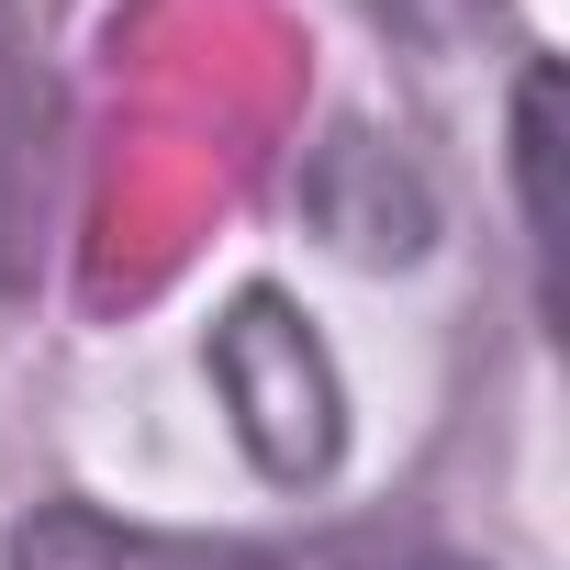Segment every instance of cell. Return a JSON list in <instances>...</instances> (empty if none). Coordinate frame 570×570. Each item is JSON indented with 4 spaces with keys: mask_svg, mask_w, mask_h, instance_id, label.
Listing matches in <instances>:
<instances>
[{
    "mask_svg": "<svg viewBox=\"0 0 570 570\" xmlns=\"http://www.w3.org/2000/svg\"><path fill=\"white\" fill-rule=\"evenodd\" d=\"M213 392L235 414V448L257 459V481L314 492L347 459V381L325 358V336L279 303V292H235L213 325Z\"/></svg>",
    "mask_w": 570,
    "mask_h": 570,
    "instance_id": "obj_1",
    "label": "cell"
},
{
    "mask_svg": "<svg viewBox=\"0 0 570 570\" xmlns=\"http://www.w3.org/2000/svg\"><path fill=\"white\" fill-rule=\"evenodd\" d=\"M425 548L392 525H325V537H168L124 525L101 503H35L12 537V570H414Z\"/></svg>",
    "mask_w": 570,
    "mask_h": 570,
    "instance_id": "obj_2",
    "label": "cell"
},
{
    "mask_svg": "<svg viewBox=\"0 0 570 570\" xmlns=\"http://www.w3.org/2000/svg\"><path fill=\"white\" fill-rule=\"evenodd\" d=\"M314 224H325L347 257H425L436 190H425V168L392 157L381 135H336L325 168H314Z\"/></svg>",
    "mask_w": 570,
    "mask_h": 570,
    "instance_id": "obj_3",
    "label": "cell"
},
{
    "mask_svg": "<svg viewBox=\"0 0 570 570\" xmlns=\"http://www.w3.org/2000/svg\"><path fill=\"white\" fill-rule=\"evenodd\" d=\"M548 101H559V68L537 57L525 90H514V202H525V257H537V303L559 314V268H548Z\"/></svg>",
    "mask_w": 570,
    "mask_h": 570,
    "instance_id": "obj_4",
    "label": "cell"
},
{
    "mask_svg": "<svg viewBox=\"0 0 570 570\" xmlns=\"http://www.w3.org/2000/svg\"><path fill=\"white\" fill-rule=\"evenodd\" d=\"M370 12L403 35V46H425V57H448V46H470V35H492V12L503 0H370Z\"/></svg>",
    "mask_w": 570,
    "mask_h": 570,
    "instance_id": "obj_5",
    "label": "cell"
},
{
    "mask_svg": "<svg viewBox=\"0 0 570 570\" xmlns=\"http://www.w3.org/2000/svg\"><path fill=\"white\" fill-rule=\"evenodd\" d=\"M414 570H470V559H436V548H425V559H414Z\"/></svg>",
    "mask_w": 570,
    "mask_h": 570,
    "instance_id": "obj_6",
    "label": "cell"
}]
</instances>
